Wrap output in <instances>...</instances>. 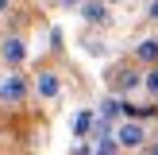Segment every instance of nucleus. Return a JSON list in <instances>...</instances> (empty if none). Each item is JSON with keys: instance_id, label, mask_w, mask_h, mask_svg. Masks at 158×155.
<instances>
[{"instance_id": "f257e3e1", "label": "nucleus", "mask_w": 158, "mask_h": 155, "mask_svg": "<svg viewBox=\"0 0 158 155\" xmlns=\"http://www.w3.org/2000/svg\"><path fill=\"white\" fill-rule=\"evenodd\" d=\"M116 144L120 147H143L147 144V128L139 120H123L120 128H116Z\"/></svg>"}, {"instance_id": "f03ea898", "label": "nucleus", "mask_w": 158, "mask_h": 155, "mask_svg": "<svg viewBox=\"0 0 158 155\" xmlns=\"http://www.w3.org/2000/svg\"><path fill=\"white\" fill-rule=\"evenodd\" d=\"M23 93H27L23 78H0V97L4 101H23Z\"/></svg>"}, {"instance_id": "7ed1b4c3", "label": "nucleus", "mask_w": 158, "mask_h": 155, "mask_svg": "<svg viewBox=\"0 0 158 155\" xmlns=\"http://www.w3.org/2000/svg\"><path fill=\"white\" fill-rule=\"evenodd\" d=\"M35 89H39V97H46V101H54L62 93V82H58V74H39V82H35Z\"/></svg>"}, {"instance_id": "20e7f679", "label": "nucleus", "mask_w": 158, "mask_h": 155, "mask_svg": "<svg viewBox=\"0 0 158 155\" xmlns=\"http://www.w3.org/2000/svg\"><path fill=\"white\" fill-rule=\"evenodd\" d=\"M0 54H4V62H23L27 58V46H23V39H4V46H0Z\"/></svg>"}, {"instance_id": "39448f33", "label": "nucleus", "mask_w": 158, "mask_h": 155, "mask_svg": "<svg viewBox=\"0 0 158 155\" xmlns=\"http://www.w3.org/2000/svg\"><path fill=\"white\" fill-rule=\"evenodd\" d=\"M81 16L89 23H104L108 20V8H104V0H85V4H81Z\"/></svg>"}, {"instance_id": "423d86ee", "label": "nucleus", "mask_w": 158, "mask_h": 155, "mask_svg": "<svg viewBox=\"0 0 158 155\" xmlns=\"http://www.w3.org/2000/svg\"><path fill=\"white\" fill-rule=\"evenodd\" d=\"M135 85H139V74H135V70H127V66H123L120 74H116V89H120V93L135 89Z\"/></svg>"}, {"instance_id": "0eeeda50", "label": "nucleus", "mask_w": 158, "mask_h": 155, "mask_svg": "<svg viewBox=\"0 0 158 155\" xmlns=\"http://www.w3.org/2000/svg\"><path fill=\"white\" fill-rule=\"evenodd\" d=\"M89 128H93V113H89V108H81V113L73 116V136H77V140L89 136Z\"/></svg>"}, {"instance_id": "6e6552de", "label": "nucleus", "mask_w": 158, "mask_h": 155, "mask_svg": "<svg viewBox=\"0 0 158 155\" xmlns=\"http://www.w3.org/2000/svg\"><path fill=\"white\" fill-rule=\"evenodd\" d=\"M135 54L143 62H158V39H143V43L135 46Z\"/></svg>"}, {"instance_id": "1a4fd4ad", "label": "nucleus", "mask_w": 158, "mask_h": 155, "mask_svg": "<svg viewBox=\"0 0 158 155\" xmlns=\"http://www.w3.org/2000/svg\"><path fill=\"white\" fill-rule=\"evenodd\" d=\"M116 151H120V144H116V140L97 136V155H116Z\"/></svg>"}, {"instance_id": "9d476101", "label": "nucleus", "mask_w": 158, "mask_h": 155, "mask_svg": "<svg viewBox=\"0 0 158 155\" xmlns=\"http://www.w3.org/2000/svg\"><path fill=\"white\" fill-rule=\"evenodd\" d=\"M143 82H147V89H151V93H158V66H154V70H151V74H147V78H143Z\"/></svg>"}, {"instance_id": "9b49d317", "label": "nucleus", "mask_w": 158, "mask_h": 155, "mask_svg": "<svg viewBox=\"0 0 158 155\" xmlns=\"http://www.w3.org/2000/svg\"><path fill=\"white\" fill-rule=\"evenodd\" d=\"M151 20H158V0H154V4H151Z\"/></svg>"}, {"instance_id": "f8f14e48", "label": "nucleus", "mask_w": 158, "mask_h": 155, "mask_svg": "<svg viewBox=\"0 0 158 155\" xmlns=\"http://www.w3.org/2000/svg\"><path fill=\"white\" fill-rule=\"evenodd\" d=\"M147 155H158V144H154V147H151V151H147Z\"/></svg>"}, {"instance_id": "ddd939ff", "label": "nucleus", "mask_w": 158, "mask_h": 155, "mask_svg": "<svg viewBox=\"0 0 158 155\" xmlns=\"http://www.w3.org/2000/svg\"><path fill=\"white\" fill-rule=\"evenodd\" d=\"M4 8H8V0H0V12H4Z\"/></svg>"}, {"instance_id": "4468645a", "label": "nucleus", "mask_w": 158, "mask_h": 155, "mask_svg": "<svg viewBox=\"0 0 158 155\" xmlns=\"http://www.w3.org/2000/svg\"><path fill=\"white\" fill-rule=\"evenodd\" d=\"M62 4H77V0H62Z\"/></svg>"}, {"instance_id": "2eb2a0df", "label": "nucleus", "mask_w": 158, "mask_h": 155, "mask_svg": "<svg viewBox=\"0 0 158 155\" xmlns=\"http://www.w3.org/2000/svg\"><path fill=\"white\" fill-rule=\"evenodd\" d=\"M104 4H116V0H104Z\"/></svg>"}]
</instances>
